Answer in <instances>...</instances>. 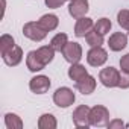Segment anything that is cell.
<instances>
[{
  "instance_id": "obj_7",
  "label": "cell",
  "mask_w": 129,
  "mask_h": 129,
  "mask_svg": "<svg viewBox=\"0 0 129 129\" xmlns=\"http://www.w3.org/2000/svg\"><path fill=\"white\" fill-rule=\"evenodd\" d=\"M23 32L27 38H30L34 41H41L46 37V30L40 26V23H27L23 27Z\"/></svg>"
},
{
  "instance_id": "obj_6",
  "label": "cell",
  "mask_w": 129,
  "mask_h": 129,
  "mask_svg": "<svg viewBox=\"0 0 129 129\" xmlns=\"http://www.w3.org/2000/svg\"><path fill=\"white\" fill-rule=\"evenodd\" d=\"M73 121L78 127H87L91 124L90 121V108L85 105H81L79 108H76V111L73 112Z\"/></svg>"
},
{
  "instance_id": "obj_15",
  "label": "cell",
  "mask_w": 129,
  "mask_h": 129,
  "mask_svg": "<svg viewBox=\"0 0 129 129\" xmlns=\"http://www.w3.org/2000/svg\"><path fill=\"white\" fill-rule=\"evenodd\" d=\"M38 23H40V26H41L46 32H47V30H53V29L58 26V17L53 15V14H47V15H43Z\"/></svg>"
},
{
  "instance_id": "obj_17",
  "label": "cell",
  "mask_w": 129,
  "mask_h": 129,
  "mask_svg": "<svg viewBox=\"0 0 129 129\" xmlns=\"http://www.w3.org/2000/svg\"><path fill=\"white\" fill-rule=\"evenodd\" d=\"M88 73H87V70H85V67L84 66H81V64H73V66L70 67V70H69V76L73 79V81H81L82 78H85Z\"/></svg>"
},
{
  "instance_id": "obj_3",
  "label": "cell",
  "mask_w": 129,
  "mask_h": 129,
  "mask_svg": "<svg viewBox=\"0 0 129 129\" xmlns=\"http://www.w3.org/2000/svg\"><path fill=\"white\" fill-rule=\"evenodd\" d=\"M99 79L100 82L105 85V87H118V82H120V73L112 69V67H108V69H103L99 75Z\"/></svg>"
},
{
  "instance_id": "obj_2",
  "label": "cell",
  "mask_w": 129,
  "mask_h": 129,
  "mask_svg": "<svg viewBox=\"0 0 129 129\" xmlns=\"http://www.w3.org/2000/svg\"><path fill=\"white\" fill-rule=\"evenodd\" d=\"M108 120H109V114H108L106 108L97 105V106L90 109V121H91V124L105 126V124H108Z\"/></svg>"
},
{
  "instance_id": "obj_21",
  "label": "cell",
  "mask_w": 129,
  "mask_h": 129,
  "mask_svg": "<svg viewBox=\"0 0 129 129\" xmlns=\"http://www.w3.org/2000/svg\"><path fill=\"white\" fill-rule=\"evenodd\" d=\"M14 47V38L9 35H3L0 38V49H2V55L6 53L8 50H11Z\"/></svg>"
},
{
  "instance_id": "obj_16",
  "label": "cell",
  "mask_w": 129,
  "mask_h": 129,
  "mask_svg": "<svg viewBox=\"0 0 129 129\" xmlns=\"http://www.w3.org/2000/svg\"><path fill=\"white\" fill-rule=\"evenodd\" d=\"M53 52H55V49L52 46H43V47H40L37 50V55H38V58L41 59V62L44 66H47V64L53 59Z\"/></svg>"
},
{
  "instance_id": "obj_10",
  "label": "cell",
  "mask_w": 129,
  "mask_h": 129,
  "mask_svg": "<svg viewBox=\"0 0 129 129\" xmlns=\"http://www.w3.org/2000/svg\"><path fill=\"white\" fill-rule=\"evenodd\" d=\"M108 44H109V49H111V50L118 52V50H121V49L126 47V44H127V37H126L124 34H121V32L112 34L111 38H109V41H108Z\"/></svg>"
},
{
  "instance_id": "obj_29",
  "label": "cell",
  "mask_w": 129,
  "mask_h": 129,
  "mask_svg": "<svg viewBox=\"0 0 129 129\" xmlns=\"http://www.w3.org/2000/svg\"><path fill=\"white\" fill-rule=\"evenodd\" d=\"M127 30H129V29H127Z\"/></svg>"
},
{
  "instance_id": "obj_13",
  "label": "cell",
  "mask_w": 129,
  "mask_h": 129,
  "mask_svg": "<svg viewBox=\"0 0 129 129\" xmlns=\"http://www.w3.org/2000/svg\"><path fill=\"white\" fill-rule=\"evenodd\" d=\"M21 49L20 47H17V46H14L11 50H8L6 53H3V59H5V62L8 64V66H17V64L21 61Z\"/></svg>"
},
{
  "instance_id": "obj_14",
  "label": "cell",
  "mask_w": 129,
  "mask_h": 129,
  "mask_svg": "<svg viewBox=\"0 0 129 129\" xmlns=\"http://www.w3.org/2000/svg\"><path fill=\"white\" fill-rule=\"evenodd\" d=\"M26 64H27V69L30 70V72H38V70H43L46 66L41 62V59L38 58V55H37V50H34V52H29V55H27V59H26Z\"/></svg>"
},
{
  "instance_id": "obj_1",
  "label": "cell",
  "mask_w": 129,
  "mask_h": 129,
  "mask_svg": "<svg viewBox=\"0 0 129 129\" xmlns=\"http://www.w3.org/2000/svg\"><path fill=\"white\" fill-rule=\"evenodd\" d=\"M53 100H55V103L58 106L67 108V106H70L75 102V93L70 88H66V87H64V88H58L55 96H53Z\"/></svg>"
},
{
  "instance_id": "obj_28",
  "label": "cell",
  "mask_w": 129,
  "mask_h": 129,
  "mask_svg": "<svg viewBox=\"0 0 129 129\" xmlns=\"http://www.w3.org/2000/svg\"><path fill=\"white\" fill-rule=\"evenodd\" d=\"M117 126H124V123H121L120 120H114L112 123H109V127H117Z\"/></svg>"
},
{
  "instance_id": "obj_22",
  "label": "cell",
  "mask_w": 129,
  "mask_h": 129,
  "mask_svg": "<svg viewBox=\"0 0 129 129\" xmlns=\"http://www.w3.org/2000/svg\"><path fill=\"white\" fill-rule=\"evenodd\" d=\"M5 120H6V126H8L9 129H14V127H18V129H20V127L23 126L21 120H20L15 114H6Z\"/></svg>"
},
{
  "instance_id": "obj_4",
  "label": "cell",
  "mask_w": 129,
  "mask_h": 129,
  "mask_svg": "<svg viewBox=\"0 0 129 129\" xmlns=\"http://www.w3.org/2000/svg\"><path fill=\"white\" fill-rule=\"evenodd\" d=\"M106 59H108V55H106V52L100 46L93 47L88 52V55H87V61H88L90 66H93V67H100L102 64L106 62Z\"/></svg>"
},
{
  "instance_id": "obj_23",
  "label": "cell",
  "mask_w": 129,
  "mask_h": 129,
  "mask_svg": "<svg viewBox=\"0 0 129 129\" xmlns=\"http://www.w3.org/2000/svg\"><path fill=\"white\" fill-rule=\"evenodd\" d=\"M109 29H111V21H109L108 18H100V20L96 23V30H97V32H100L102 35L108 34V32H109Z\"/></svg>"
},
{
  "instance_id": "obj_9",
  "label": "cell",
  "mask_w": 129,
  "mask_h": 129,
  "mask_svg": "<svg viewBox=\"0 0 129 129\" xmlns=\"http://www.w3.org/2000/svg\"><path fill=\"white\" fill-rule=\"evenodd\" d=\"M88 11V2L87 0H72L70 3V15L75 18H81Z\"/></svg>"
},
{
  "instance_id": "obj_24",
  "label": "cell",
  "mask_w": 129,
  "mask_h": 129,
  "mask_svg": "<svg viewBox=\"0 0 129 129\" xmlns=\"http://www.w3.org/2000/svg\"><path fill=\"white\" fill-rule=\"evenodd\" d=\"M118 24L124 27L126 30L129 29V11L127 9H121L118 12Z\"/></svg>"
},
{
  "instance_id": "obj_5",
  "label": "cell",
  "mask_w": 129,
  "mask_h": 129,
  "mask_svg": "<svg viewBox=\"0 0 129 129\" xmlns=\"http://www.w3.org/2000/svg\"><path fill=\"white\" fill-rule=\"evenodd\" d=\"M62 55L66 58V61H69L72 64H76L82 58V49L78 43H67V46L62 50Z\"/></svg>"
},
{
  "instance_id": "obj_18",
  "label": "cell",
  "mask_w": 129,
  "mask_h": 129,
  "mask_svg": "<svg viewBox=\"0 0 129 129\" xmlns=\"http://www.w3.org/2000/svg\"><path fill=\"white\" fill-rule=\"evenodd\" d=\"M85 40H87V43H88L91 47H97V46H102V43H103V35L94 29V30H90V32L85 35Z\"/></svg>"
},
{
  "instance_id": "obj_25",
  "label": "cell",
  "mask_w": 129,
  "mask_h": 129,
  "mask_svg": "<svg viewBox=\"0 0 129 129\" xmlns=\"http://www.w3.org/2000/svg\"><path fill=\"white\" fill-rule=\"evenodd\" d=\"M120 67H121V72L123 73H129V53L124 55L120 59Z\"/></svg>"
},
{
  "instance_id": "obj_11",
  "label": "cell",
  "mask_w": 129,
  "mask_h": 129,
  "mask_svg": "<svg viewBox=\"0 0 129 129\" xmlns=\"http://www.w3.org/2000/svg\"><path fill=\"white\" fill-rule=\"evenodd\" d=\"M93 27V20L91 18H87V17H81L78 18V23L75 26V34L76 37H85Z\"/></svg>"
},
{
  "instance_id": "obj_8",
  "label": "cell",
  "mask_w": 129,
  "mask_h": 129,
  "mask_svg": "<svg viewBox=\"0 0 129 129\" xmlns=\"http://www.w3.org/2000/svg\"><path fill=\"white\" fill-rule=\"evenodd\" d=\"M30 90L37 94H43L46 93L49 88H50V79L47 76H37L34 79H30V84H29Z\"/></svg>"
},
{
  "instance_id": "obj_27",
  "label": "cell",
  "mask_w": 129,
  "mask_h": 129,
  "mask_svg": "<svg viewBox=\"0 0 129 129\" xmlns=\"http://www.w3.org/2000/svg\"><path fill=\"white\" fill-rule=\"evenodd\" d=\"M66 0H46V5L49 8H59Z\"/></svg>"
},
{
  "instance_id": "obj_19",
  "label": "cell",
  "mask_w": 129,
  "mask_h": 129,
  "mask_svg": "<svg viewBox=\"0 0 129 129\" xmlns=\"http://www.w3.org/2000/svg\"><path fill=\"white\" fill-rule=\"evenodd\" d=\"M50 46H52L55 50L62 52L64 47L67 46V35H66V34H58V35H55L53 40H52V43H50Z\"/></svg>"
},
{
  "instance_id": "obj_26",
  "label": "cell",
  "mask_w": 129,
  "mask_h": 129,
  "mask_svg": "<svg viewBox=\"0 0 129 129\" xmlns=\"http://www.w3.org/2000/svg\"><path fill=\"white\" fill-rule=\"evenodd\" d=\"M118 87H121V88H127L129 87V73H121L120 75Z\"/></svg>"
},
{
  "instance_id": "obj_12",
  "label": "cell",
  "mask_w": 129,
  "mask_h": 129,
  "mask_svg": "<svg viewBox=\"0 0 129 129\" xmlns=\"http://www.w3.org/2000/svg\"><path fill=\"white\" fill-rule=\"evenodd\" d=\"M94 87H96V79H94L93 76H90V75H87L85 78H82L81 81L76 82V88H78L82 94H90V93H93Z\"/></svg>"
},
{
  "instance_id": "obj_20",
  "label": "cell",
  "mask_w": 129,
  "mask_h": 129,
  "mask_svg": "<svg viewBox=\"0 0 129 129\" xmlns=\"http://www.w3.org/2000/svg\"><path fill=\"white\" fill-rule=\"evenodd\" d=\"M38 126L41 129H53V127H56V120L53 118L52 114H44V115H41Z\"/></svg>"
}]
</instances>
